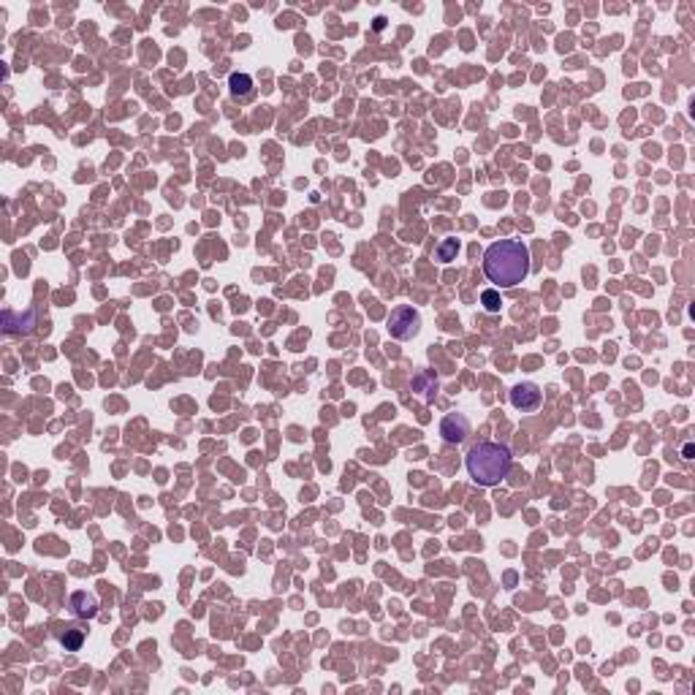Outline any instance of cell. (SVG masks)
Listing matches in <instances>:
<instances>
[{
	"label": "cell",
	"instance_id": "obj_1",
	"mask_svg": "<svg viewBox=\"0 0 695 695\" xmlns=\"http://www.w3.org/2000/svg\"><path fill=\"white\" fill-rule=\"evenodd\" d=\"M483 275L497 288H514L530 275V247L522 239H500L483 253Z\"/></svg>",
	"mask_w": 695,
	"mask_h": 695
},
{
	"label": "cell",
	"instance_id": "obj_2",
	"mask_svg": "<svg viewBox=\"0 0 695 695\" xmlns=\"http://www.w3.org/2000/svg\"><path fill=\"white\" fill-rule=\"evenodd\" d=\"M511 448L503 443H478L467 454V472L478 486H497L511 472Z\"/></svg>",
	"mask_w": 695,
	"mask_h": 695
},
{
	"label": "cell",
	"instance_id": "obj_3",
	"mask_svg": "<svg viewBox=\"0 0 695 695\" xmlns=\"http://www.w3.org/2000/svg\"><path fill=\"white\" fill-rule=\"evenodd\" d=\"M386 326H388V334H391L394 340H410V337H416L418 329H421V315H418V309H413V307H396L388 315Z\"/></svg>",
	"mask_w": 695,
	"mask_h": 695
},
{
	"label": "cell",
	"instance_id": "obj_4",
	"mask_svg": "<svg viewBox=\"0 0 695 695\" xmlns=\"http://www.w3.org/2000/svg\"><path fill=\"white\" fill-rule=\"evenodd\" d=\"M541 399H543V394L535 383H516V386L511 388V405H514L516 410H522V413L538 410Z\"/></svg>",
	"mask_w": 695,
	"mask_h": 695
},
{
	"label": "cell",
	"instance_id": "obj_5",
	"mask_svg": "<svg viewBox=\"0 0 695 695\" xmlns=\"http://www.w3.org/2000/svg\"><path fill=\"white\" fill-rule=\"evenodd\" d=\"M440 435H443V440H448V443H462L464 438L470 435V421H467V416H462V413H448V416L443 418V424H440Z\"/></svg>",
	"mask_w": 695,
	"mask_h": 695
},
{
	"label": "cell",
	"instance_id": "obj_6",
	"mask_svg": "<svg viewBox=\"0 0 695 695\" xmlns=\"http://www.w3.org/2000/svg\"><path fill=\"white\" fill-rule=\"evenodd\" d=\"M33 326H36V309H27L25 315L14 312V309L3 312V331L5 334H27Z\"/></svg>",
	"mask_w": 695,
	"mask_h": 695
},
{
	"label": "cell",
	"instance_id": "obj_7",
	"mask_svg": "<svg viewBox=\"0 0 695 695\" xmlns=\"http://www.w3.org/2000/svg\"><path fill=\"white\" fill-rule=\"evenodd\" d=\"M71 611H74V617H95V611H98L95 595H90V592H74V595H71Z\"/></svg>",
	"mask_w": 695,
	"mask_h": 695
},
{
	"label": "cell",
	"instance_id": "obj_8",
	"mask_svg": "<svg viewBox=\"0 0 695 695\" xmlns=\"http://www.w3.org/2000/svg\"><path fill=\"white\" fill-rule=\"evenodd\" d=\"M413 388H416L424 399H432V391H438V378H435L429 370H424V372H418V375H416Z\"/></svg>",
	"mask_w": 695,
	"mask_h": 695
},
{
	"label": "cell",
	"instance_id": "obj_9",
	"mask_svg": "<svg viewBox=\"0 0 695 695\" xmlns=\"http://www.w3.org/2000/svg\"><path fill=\"white\" fill-rule=\"evenodd\" d=\"M229 87H231V95L244 98V95L253 92V77H247V74H231V77H229Z\"/></svg>",
	"mask_w": 695,
	"mask_h": 695
},
{
	"label": "cell",
	"instance_id": "obj_10",
	"mask_svg": "<svg viewBox=\"0 0 695 695\" xmlns=\"http://www.w3.org/2000/svg\"><path fill=\"white\" fill-rule=\"evenodd\" d=\"M459 253V239H443L440 242V247H438V258L443 261V264H448V261H454V255Z\"/></svg>",
	"mask_w": 695,
	"mask_h": 695
},
{
	"label": "cell",
	"instance_id": "obj_11",
	"mask_svg": "<svg viewBox=\"0 0 695 695\" xmlns=\"http://www.w3.org/2000/svg\"><path fill=\"white\" fill-rule=\"evenodd\" d=\"M60 641H63V646H66V649L77 652L79 646H81V641H84V633H81V630H66V633L60 635Z\"/></svg>",
	"mask_w": 695,
	"mask_h": 695
},
{
	"label": "cell",
	"instance_id": "obj_12",
	"mask_svg": "<svg viewBox=\"0 0 695 695\" xmlns=\"http://www.w3.org/2000/svg\"><path fill=\"white\" fill-rule=\"evenodd\" d=\"M481 302H483V307L489 309V312H497V309L503 307V299H500L497 291H483V294H481Z\"/></svg>",
	"mask_w": 695,
	"mask_h": 695
},
{
	"label": "cell",
	"instance_id": "obj_13",
	"mask_svg": "<svg viewBox=\"0 0 695 695\" xmlns=\"http://www.w3.org/2000/svg\"><path fill=\"white\" fill-rule=\"evenodd\" d=\"M682 457H685V459H693V443H685V448H682Z\"/></svg>",
	"mask_w": 695,
	"mask_h": 695
}]
</instances>
